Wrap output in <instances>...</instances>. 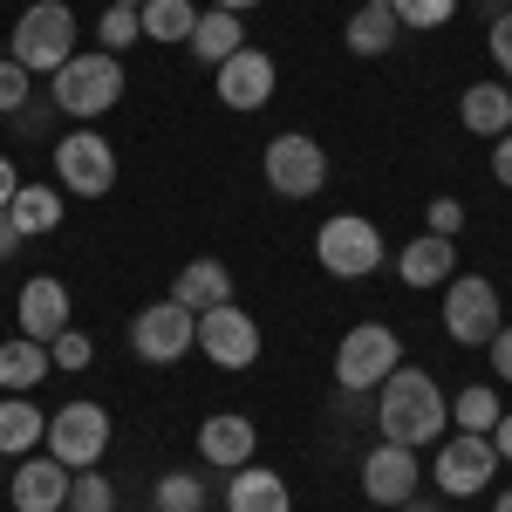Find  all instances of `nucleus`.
<instances>
[{"label": "nucleus", "mask_w": 512, "mask_h": 512, "mask_svg": "<svg viewBox=\"0 0 512 512\" xmlns=\"http://www.w3.org/2000/svg\"><path fill=\"white\" fill-rule=\"evenodd\" d=\"M376 431L390 437V444H410V451H424V444H444L451 431V403L437 390L431 369H390V383L376 390Z\"/></svg>", "instance_id": "1"}, {"label": "nucleus", "mask_w": 512, "mask_h": 512, "mask_svg": "<svg viewBox=\"0 0 512 512\" xmlns=\"http://www.w3.org/2000/svg\"><path fill=\"white\" fill-rule=\"evenodd\" d=\"M48 96H55V110L76 123H96L103 110H117L123 96V62L110 48H96V55H69L55 76H48Z\"/></svg>", "instance_id": "2"}, {"label": "nucleus", "mask_w": 512, "mask_h": 512, "mask_svg": "<svg viewBox=\"0 0 512 512\" xmlns=\"http://www.w3.org/2000/svg\"><path fill=\"white\" fill-rule=\"evenodd\" d=\"M69 55H76V7H69V0H35V7H21V21H14V62H21L28 76H55Z\"/></svg>", "instance_id": "3"}, {"label": "nucleus", "mask_w": 512, "mask_h": 512, "mask_svg": "<svg viewBox=\"0 0 512 512\" xmlns=\"http://www.w3.org/2000/svg\"><path fill=\"white\" fill-rule=\"evenodd\" d=\"M390 369H403V342H396L383 321H362V328H349V335L335 342V383H342V396L383 390Z\"/></svg>", "instance_id": "4"}, {"label": "nucleus", "mask_w": 512, "mask_h": 512, "mask_svg": "<svg viewBox=\"0 0 512 512\" xmlns=\"http://www.w3.org/2000/svg\"><path fill=\"white\" fill-rule=\"evenodd\" d=\"M506 328V308H499V287L485 274H451L444 280V335L458 349H485L492 335Z\"/></svg>", "instance_id": "5"}, {"label": "nucleus", "mask_w": 512, "mask_h": 512, "mask_svg": "<svg viewBox=\"0 0 512 512\" xmlns=\"http://www.w3.org/2000/svg\"><path fill=\"white\" fill-rule=\"evenodd\" d=\"M315 260H321V274H335V280H369L390 253H383V233L369 219L335 212V219H321V233H315Z\"/></svg>", "instance_id": "6"}, {"label": "nucleus", "mask_w": 512, "mask_h": 512, "mask_svg": "<svg viewBox=\"0 0 512 512\" xmlns=\"http://www.w3.org/2000/svg\"><path fill=\"white\" fill-rule=\"evenodd\" d=\"M55 185L76 192V198H103L117 185V144H110L103 130L76 123V130L55 144Z\"/></svg>", "instance_id": "7"}, {"label": "nucleus", "mask_w": 512, "mask_h": 512, "mask_svg": "<svg viewBox=\"0 0 512 512\" xmlns=\"http://www.w3.org/2000/svg\"><path fill=\"white\" fill-rule=\"evenodd\" d=\"M185 349H198V315L192 308H178L171 294L151 301V308H137V321H130V355H137V362L171 369V362H185Z\"/></svg>", "instance_id": "8"}, {"label": "nucleus", "mask_w": 512, "mask_h": 512, "mask_svg": "<svg viewBox=\"0 0 512 512\" xmlns=\"http://www.w3.org/2000/svg\"><path fill=\"white\" fill-rule=\"evenodd\" d=\"M103 451H110V410L69 396L48 417V458H62L69 472H89V465H103Z\"/></svg>", "instance_id": "9"}, {"label": "nucleus", "mask_w": 512, "mask_h": 512, "mask_svg": "<svg viewBox=\"0 0 512 512\" xmlns=\"http://www.w3.org/2000/svg\"><path fill=\"white\" fill-rule=\"evenodd\" d=\"M431 478H437L444 499H478V492L499 478V444H492V437H472V431L444 437V444H437Z\"/></svg>", "instance_id": "10"}, {"label": "nucleus", "mask_w": 512, "mask_h": 512, "mask_svg": "<svg viewBox=\"0 0 512 512\" xmlns=\"http://www.w3.org/2000/svg\"><path fill=\"white\" fill-rule=\"evenodd\" d=\"M260 164H267V185L280 198H315L328 185V151H321L308 130H280L274 144L260 151Z\"/></svg>", "instance_id": "11"}, {"label": "nucleus", "mask_w": 512, "mask_h": 512, "mask_svg": "<svg viewBox=\"0 0 512 512\" xmlns=\"http://www.w3.org/2000/svg\"><path fill=\"white\" fill-rule=\"evenodd\" d=\"M198 355H205L212 369H253V362H260V321L246 315L239 301L205 308V315H198Z\"/></svg>", "instance_id": "12"}, {"label": "nucleus", "mask_w": 512, "mask_h": 512, "mask_svg": "<svg viewBox=\"0 0 512 512\" xmlns=\"http://www.w3.org/2000/svg\"><path fill=\"white\" fill-rule=\"evenodd\" d=\"M69 485H76V472L62 458H21L7 472V499H14V512H62Z\"/></svg>", "instance_id": "13"}, {"label": "nucleus", "mask_w": 512, "mask_h": 512, "mask_svg": "<svg viewBox=\"0 0 512 512\" xmlns=\"http://www.w3.org/2000/svg\"><path fill=\"white\" fill-rule=\"evenodd\" d=\"M219 103H226V110H239V117L267 110V103H274V55L239 48L233 62H219Z\"/></svg>", "instance_id": "14"}, {"label": "nucleus", "mask_w": 512, "mask_h": 512, "mask_svg": "<svg viewBox=\"0 0 512 512\" xmlns=\"http://www.w3.org/2000/svg\"><path fill=\"white\" fill-rule=\"evenodd\" d=\"M417 478H424V472H417V451H410V444H390V437H383V444L362 458V492H369L376 506H403V499H417Z\"/></svg>", "instance_id": "15"}, {"label": "nucleus", "mask_w": 512, "mask_h": 512, "mask_svg": "<svg viewBox=\"0 0 512 512\" xmlns=\"http://www.w3.org/2000/svg\"><path fill=\"white\" fill-rule=\"evenodd\" d=\"M253 451H260V431H253V417H239V410H212V417L198 424V458L219 465V472L253 465Z\"/></svg>", "instance_id": "16"}, {"label": "nucleus", "mask_w": 512, "mask_h": 512, "mask_svg": "<svg viewBox=\"0 0 512 512\" xmlns=\"http://www.w3.org/2000/svg\"><path fill=\"white\" fill-rule=\"evenodd\" d=\"M62 328H76V321H69V287L55 274H35L21 287V335H28V342H55Z\"/></svg>", "instance_id": "17"}, {"label": "nucleus", "mask_w": 512, "mask_h": 512, "mask_svg": "<svg viewBox=\"0 0 512 512\" xmlns=\"http://www.w3.org/2000/svg\"><path fill=\"white\" fill-rule=\"evenodd\" d=\"M171 301H178V308H192V315L226 308V301H233V267H226V260H212V253H205V260H185L178 280H171Z\"/></svg>", "instance_id": "18"}, {"label": "nucleus", "mask_w": 512, "mask_h": 512, "mask_svg": "<svg viewBox=\"0 0 512 512\" xmlns=\"http://www.w3.org/2000/svg\"><path fill=\"white\" fill-rule=\"evenodd\" d=\"M226 512H294V492H287V478L267 472L260 458L253 465H239L226 478Z\"/></svg>", "instance_id": "19"}, {"label": "nucleus", "mask_w": 512, "mask_h": 512, "mask_svg": "<svg viewBox=\"0 0 512 512\" xmlns=\"http://www.w3.org/2000/svg\"><path fill=\"white\" fill-rule=\"evenodd\" d=\"M342 41H349V55L376 62V55H390L396 41H403V21H396L390 0H362V7L349 14V28H342Z\"/></svg>", "instance_id": "20"}, {"label": "nucleus", "mask_w": 512, "mask_h": 512, "mask_svg": "<svg viewBox=\"0 0 512 512\" xmlns=\"http://www.w3.org/2000/svg\"><path fill=\"white\" fill-rule=\"evenodd\" d=\"M396 274H403V287H444V280L458 274V239H410L403 253H396Z\"/></svg>", "instance_id": "21"}, {"label": "nucleus", "mask_w": 512, "mask_h": 512, "mask_svg": "<svg viewBox=\"0 0 512 512\" xmlns=\"http://www.w3.org/2000/svg\"><path fill=\"white\" fill-rule=\"evenodd\" d=\"M458 123L472 130V137H506L512 130V82H472L465 96H458Z\"/></svg>", "instance_id": "22"}, {"label": "nucleus", "mask_w": 512, "mask_h": 512, "mask_svg": "<svg viewBox=\"0 0 512 512\" xmlns=\"http://www.w3.org/2000/svg\"><path fill=\"white\" fill-rule=\"evenodd\" d=\"M41 376H55V355H48V342H28V335L0 342V396H28Z\"/></svg>", "instance_id": "23"}, {"label": "nucleus", "mask_w": 512, "mask_h": 512, "mask_svg": "<svg viewBox=\"0 0 512 512\" xmlns=\"http://www.w3.org/2000/svg\"><path fill=\"white\" fill-rule=\"evenodd\" d=\"M192 48L205 69H219V62H233L239 48H246V28H239V14H226V7H212V14H198V28H192Z\"/></svg>", "instance_id": "24"}, {"label": "nucleus", "mask_w": 512, "mask_h": 512, "mask_svg": "<svg viewBox=\"0 0 512 512\" xmlns=\"http://www.w3.org/2000/svg\"><path fill=\"white\" fill-rule=\"evenodd\" d=\"M35 444H48V417L28 396H0V458H28Z\"/></svg>", "instance_id": "25"}, {"label": "nucleus", "mask_w": 512, "mask_h": 512, "mask_svg": "<svg viewBox=\"0 0 512 512\" xmlns=\"http://www.w3.org/2000/svg\"><path fill=\"white\" fill-rule=\"evenodd\" d=\"M7 212H14V226H21V239L55 233V226H62V185H21Z\"/></svg>", "instance_id": "26"}, {"label": "nucleus", "mask_w": 512, "mask_h": 512, "mask_svg": "<svg viewBox=\"0 0 512 512\" xmlns=\"http://www.w3.org/2000/svg\"><path fill=\"white\" fill-rule=\"evenodd\" d=\"M499 417H506V403H499L492 383H472V390H458V403H451V424L472 431V437H492V431H499Z\"/></svg>", "instance_id": "27"}, {"label": "nucleus", "mask_w": 512, "mask_h": 512, "mask_svg": "<svg viewBox=\"0 0 512 512\" xmlns=\"http://www.w3.org/2000/svg\"><path fill=\"white\" fill-rule=\"evenodd\" d=\"M144 41H192L198 28V7L192 0H144Z\"/></svg>", "instance_id": "28"}, {"label": "nucleus", "mask_w": 512, "mask_h": 512, "mask_svg": "<svg viewBox=\"0 0 512 512\" xmlns=\"http://www.w3.org/2000/svg\"><path fill=\"white\" fill-rule=\"evenodd\" d=\"M96 41H103L110 55H123L130 41H144V14H137V7H103V21H96Z\"/></svg>", "instance_id": "29"}, {"label": "nucleus", "mask_w": 512, "mask_h": 512, "mask_svg": "<svg viewBox=\"0 0 512 512\" xmlns=\"http://www.w3.org/2000/svg\"><path fill=\"white\" fill-rule=\"evenodd\" d=\"M69 512H117V485L96 472H76V485H69Z\"/></svg>", "instance_id": "30"}, {"label": "nucleus", "mask_w": 512, "mask_h": 512, "mask_svg": "<svg viewBox=\"0 0 512 512\" xmlns=\"http://www.w3.org/2000/svg\"><path fill=\"white\" fill-rule=\"evenodd\" d=\"M158 512H205V478H192V472L158 478Z\"/></svg>", "instance_id": "31"}, {"label": "nucleus", "mask_w": 512, "mask_h": 512, "mask_svg": "<svg viewBox=\"0 0 512 512\" xmlns=\"http://www.w3.org/2000/svg\"><path fill=\"white\" fill-rule=\"evenodd\" d=\"M390 7H396V21L417 28V35H431V28H444L458 14V0H390Z\"/></svg>", "instance_id": "32"}, {"label": "nucleus", "mask_w": 512, "mask_h": 512, "mask_svg": "<svg viewBox=\"0 0 512 512\" xmlns=\"http://www.w3.org/2000/svg\"><path fill=\"white\" fill-rule=\"evenodd\" d=\"M28 82H35V76H28V69H21L14 55L0 62V117H21V110H28V96H35Z\"/></svg>", "instance_id": "33"}, {"label": "nucleus", "mask_w": 512, "mask_h": 512, "mask_svg": "<svg viewBox=\"0 0 512 512\" xmlns=\"http://www.w3.org/2000/svg\"><path fill=\"white\" fill-rule=\"evenodd\" d=\"M48 355H55V369H89V355H96V342H89L82 328H62V335L48 342Z\"/></svg>", "instance_id": "34"}, {"label": "nucleus", "mask_w": 512, "mask_h": 512, "mask_svg": "<svg viewBox=\"0 0 512 512\" xmlns=\"http://www.w3.org/2000/svg\"><path fill=\"white\" fill-rule=\"evenodd\" d=\"M424 219H431L437 239H458V233H465V205H458V198H431V205H424Z\"/></svg>", "instance_id": "35"}, {"label": "nucleus", "mask_w": 512, "mask_h": 512, "mask_svg": "<svg viewBox=\"0 0 512 512\" xmlns=\"http://www.w3.org/2000/svg\"><path fill=\"white\" fill-rule=\"evenodd\" d=\"M485 48H492V62H499V76L512 82V14H492V35H485Z\"/></svg>", "instance_id": "36"}, {"label": "nucleus", "mask_w": 512, "mask_h": 512, "mask_svg": "<svg viewBox=\"0 0 512 512\" xmlns=\"http://www.w3.org/2000/svg\"><path fill=\"white\" fill-rule=\"evenodd\" d=\"M485 355H492V376H499V383H512V328H499V335L485 342Z\"/></svg>", "instance_id": "37"}, {"label": "nucleus", "mask_w": 512, "mask_h": 512, "mask_svg": "<svg viewBox=\"0 0 512 512\" xmlns=\"http://www.w3.org/2000/svg\"><path fill=\"white\" fill-rule=\"evenodd\" d=\"M492 178L512 192V130H506V137H492Z\"/></svg>", "instance_id": "38"}, {"label": "nucleus", "mask_w": 512, "mask_h": 512, "mask_svg": "<svg viewBox=\"0 0 512 512\" xmlns=\"http://www.w3.org/2000/svg\"><path fill=\"white\" fill-rule=\"evenodd\" d=\"M21 253V226H14V212L0 205V260H14Z\"/></svg>", "instance_id": "39"}, {"label": "nucleus", "mask_w": 512, "mask_h": 512, "mask_svg": "<svg viewBox=\"0 0 512 512\" xmlns=\"http://www.w3.org/2000/svg\"><path fill=\"white\" fill-rule=\"evenodd\" d=\"M14 192H21V171H14L7 151H0V205H14Z\"/></svg>", "instance_id": "40"}, {"label": "nucleus", "mask_w": 512, "mask_h": 512, "mask_svg": "<svg viewBox=\"0 0 512 512\" xmlns=\"http://www.w3.org/2000/svg\"><path fill=\"white\" fill-rule=\"evenodd\" d=\"M492 444H499V465H512V410L499 417V431H492Z\"/></svg>", "instance_id": "41"}, {"label": "nucleus", "mask_w": 512, "mask_h": 512, "mask_svg": "<svg viewBox=\"0 0 512 512\" xmlns=\"http://www.w3.org/2000/svg\"><path fill=\"white\" fill-rule=\"evenodd\" d=\"M396 512H437V499H403Z\"/></svg>", "instance_id": "42"}, {"label": "nucleus", "mask_w": 512, "mask_h": 512, "mask_svg": "<svg viewBox=\"0 0 512 512\" xmlns=\"http://www.w3.org/2000/svg\"><path fill=\"white\" fill-rule=\"evenodd\" d=\"M212 7H226V14H246V7H260V0H212Z\"/></svg>", "instance_id": "43"}, {"label": "nucleus", "mask_w": 512, "mask_h": 512, "mask_svg": "<svg viewBox=\"0 0 512 512\" xmlns=\"http://www.w3.org/2000/svg\"><path fill=\"white\" fill-rule=\"evenodd\" d=\"M492 512H512V492H499V499H492Z\"/></svg>", "instance_id": "44"}, {"label": "nucleus", "mask_w": 512, "mask_h": 512, "mask_svg": "<svg viewBox=\"0 0 512 512\" xmlns=\"http://www.w3.org/2000/svg\"><path fill=\"white\" fill-rule=\"evenodd\" d=\"M110 7H144V0H110Z\"/></svg>", "instance_id": "45"}, {"label": "nucleus", "mask_w": 512, "mask_h": 512, "mask_svg": "<svg viewBox=\"0 0 512 512\" xmlns=\"http://www.w3.org/2000/svg\"><path fill=\"white\" fill-rule=\"evenodd\" d=\"M0 485H7V458H0Z\"/></svg>", "instance_id": "46"}]
</instances>
